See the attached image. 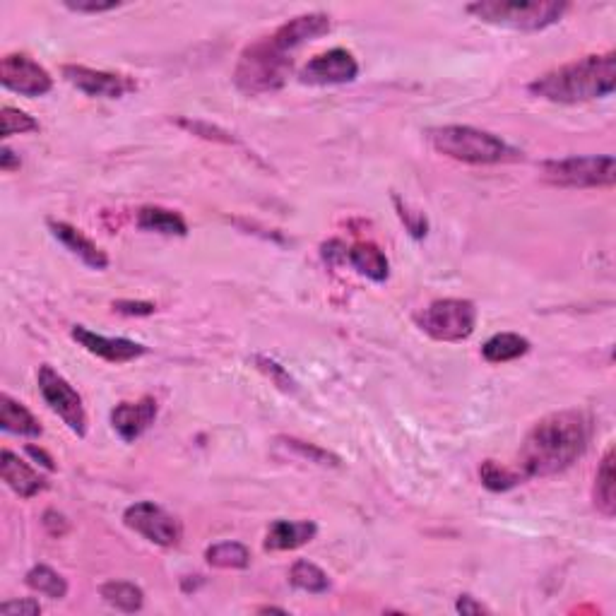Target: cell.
I'll list each match as a JSON object with an SVG mask.
<instances>
[{
    "mask_svg": "<svg viewBox=\"0 0 616 616\" xmlns=\"http://www.w3.org/2000/svg\"><path fill=\"white\" fill-rule=\"evenodd\" d=\"M592 438V419L580 410H561L542 417L527 431L518 450L523 479H542L566 472L585 455Z\"/></svg>",
    "mask_w": 616,
    "mask_h": 616,
    "instance_id": "obj_1",
    "label": "cell"
},
{
    "mask_svg": "<svg viewBox=\"0 0 616 616\" xmlns=\"http://www.w3.org/2000/svg\"><path fill=\"white\" fill-rule=\"evenodd\" d=\"M527 90L552 104H583L609 97L616 90V53H592L559 65L535 77Z\"/></svg>",
    "mask_w": 616,
    "mask_h": 616,
    "instance_id": "obj_2",
    "label": "cell"
},
{
    "mask_svg": "<svg viewBox=\"0 0 616 616\" xmlns=\"http://www.w3.org/2000/svg\"><path fill=\"white\" fill-rule=\"evenodd\" d=\"M431 147L443 157L455 159V162L477 164V167H487V164H506L520 159L515 147L501 140L499 135L489 133V130L475 126H438L426 130Z\"/></svg>",
    "mask_w": 616,
    "mask_h": 616,
    "instance_id": "obj_3",
    "label": "cell"
},
{
    "mask_svg": "<svg viewBox=\"0 0 616 616\" xmlns=\"http://www.w3.org/2000/svg\"><path fill=\"white\" fill-rule=\"evenodd\" d=\"M289 75H292V53L284 51L272 39V34H268L241 51L234 68V85L248 97H258V94L282 90Z\"/></svg>",
    "mask_w": 616,
    "mask_h": 616,
    "instance_id": "obj_4",
    "label": "cell"
},
{
    "mask_svg": "<svg viewBox=\"0 0 616 616\" xmlns=\"http://www.w3.org/2000/svg\"><path fill=\"white\" fill-rule=\"evenodd\" d=\"M467 13L479 22L496 27L539 32L556 25L568 10L564 0H477L467 5Z\"/></svg>",
    "mask_w": 616,
    "mask_h": 616,
    "instance_id": "obj_5",
    "label": "cell"
},
{
    "mask_svg": "<svg viewBox=\"0 0 616 616\" xmlns=\"http://www.w3.org/2000/svg\"><path fill=\"white\" fill-rule=\"evenodd\" d=\"M539 176L559 188H614L616 162L612 154L549 159L539 164Z\"/></svg>",
    "mask_w": 616,
    "mask_h": 616,
    "instance_id": "obj_6",
    "label": "cell"
},
{
    "mask_svg": "<svg viewBox=\"0 0 616 616\" xmlns=\"http://www.w3.org/2000/svg\"><path fill=\"white\" fill-rule=\"evenodd\" d=\"M479 311L470 299H438L414 316L419 328L438 342H462L477 328Z\"/></svg>",
    "mask_w": 616,
    "mask_h": 616,
    "instance_id": "obj_7",
    "label": "cell"
},
{
    "mask_svg": "<svg viewBox=\"0 0 616 616\" xmlns=\"http://www.w3.org/2000/svg\"><path fill=\"white\" fill-rule=\"evenodd\" d=\"M39 393L53 414L63 419V424L73 431L75 436L85 438L87 434V412L82 405L80 393L58 373L53 366L44 364L37 373Z\"/></svg>",
    "mask_w": 616,
    "mask_h": 616,
    "instance_id": "obj_8",
    "label": "cell"
},
{
    "mask_svg": "<svg viewBox=\"0 0 616 616\" xmlns=\"http://www.w3.org/2000/svg\"><path fill=\"white\" fill-rule=\"evenodd\" d=\"M123 523L157 547H176L183 537L179 520L152 501H138L128 506L123 513Z\"/></svg>",
    "mask_w": 616,
    "mask_h": 616,
    "instance_id": "obj_9",
    "label": "cell"
},
{
    "mask_svg": "<svg viewBox=\"0 0 616 616\" xmlns=\"http://www.w3.org/2000/svg\"><path fill=\"white\" fill-rule=\"evenodd\" d=\"M0 82L22 97H44L53 90V77L27 53H8L0 61Z\"/></svg>",
    "mask_w": 616,
    "mask_h": 616,
    "instance_id": "obj_10",
    "label": "cell"
},
{
    "mask_svg": "<svg viewBox=\"0 0 616 616\" xmlns=\"http://www.w3.org/2000/svg\"><path fill=\"white\" fill-rule=\"evenodd\" d=\"M63 77L87 97L99 99H121L126 94L138 90V82L133 77L109 70H94L87 65H63Z\"/></svg>",
    "mask_w": 616,
    "mask_h": 616,
    "instance_id": "obj_11",
    "label": "cell"
},
{
    "mask_svg": "<svg viewBox=\"0 0 616 616\" xmlns=\"http://www.w3.org/2000/svg\"><path fill=\"white\" fill-rule=\"evenodd\" d=\"M359 75V63L347 49H330L318 53L308 61L299 73V82L304 85H347Z\"/></svg>",
    "mask_w": 616,
    "mask_h": 616,
    "instance_id": "obj_12",
    "label": "cell"
},
{
    "mask_svg": "<svg viewBox=\"0 0 616 616\" xmlns=\"http://www.w3.org/2000/svg\"><path fill=\"white\" fill-rule=\"evenodd\" d=\"M70 335L82 349H87L94 357L109 361V364H126V361L140 359L142 354H147V347L140 345V342L128 340V337L99 335L85 328V325H73Z\"/></svg>",
    "mask_w": 616,
    "mask_h": 616,
    "instance_id": "obj_13",
    "label": "cell"
},
{
    "mask_svg": "<svg viewBox=\"0 0 616 616\" xmlns=\"http://www.w3.org/2000/svg\"><path fill=\"white\" fill-rule=\"evenodd\" d=\"M157 414L159 407L152 395H145V398L135 402H118L114 410H111V426L121 436V441L133 443L150 429Z\"/></svg>",
    "mask_w": 616,
    "mask_h": 616,
    "instance_id": "obj_14",
    "label": "cell"
},
{
    "mask_svg": "<svg viewBox=\"0 0 616 616\" xmlns=\"http://www.w3.org/2000/svg\"><path fill=\"white\" fill-rule=\"evenodd\" d=\"M0 477L20 499H34L41 491L49 489V479L39 475L32 465H27L20 455H15L8 448L0 455Z\"/></svg>",
    "mask_w": 616,
    "mask_h": 616,
    "instance_id": "obj_15",
    "label": "cell"
},
{
    "mask_svg": "<svg viewBox=\"0 0 616 616\" xmlns=\"http://www.w3.org/2000/svg\"><path fill=\"white\" fill-rule=\"evenodd\" d=\"M333 29V22L325 13H306L296 15L289 22H284L282 27H277L272 32V39L282 46L284 51H296L299 46H304L306 41H313L323 34H328Z\"/></svg>",
    "mask_w": 616,
    "mask_h": 616,
    "instance_id": "obj_16",
    "label": "cell"
},
{
    "mask_svg": "<svg viewBox=\"0 0 616 616\" xmlns=\"http://www.w3.org/2000/svg\"><path fill=\"white\" fill-rule=\"evenodd\" d=\"M49 229L51 234L56 236L70 253H73V256L80 258L85 265H90L92 270L109 268V256H106V251H102V248L94 244L85 231H80L68 222H58V219H49Z\"/></svg>",
    "mask_w": 616,
    "mask_h": 616,
    "instance_id": "obj_17",
    "label": "cell"
},
{
    "mask_svg": "<svg viewBox=\"0 0 616 616\" xmlns=\"http://www.w3.org/2000/svg\"><path fill=\"white\" fill-rule=\"evenodd\" d=\"M318 535V525L313 520H275L265 535L263 547L268 552H294L304 547Z\"/></svg>",
    "mask_w": 616,
    "mask_h": 616,
    "instance_id": "obj_18",
    "label": "cell"
},
{
    "mask_svg": "<svg viewBox=\"0 0 616 616\" xmlns=\"http://www.w3.org/2000/svg\"><path fill=\"white\" fill-rule=\"evenodd\" d=\"M342 263L352 265L359 275L369 277L373 282H385L390 277V263L385 253L371 241H357V244L345 246V258Z\"/></svg>",
    "mask_w": 616,
    "mask_h": 616,
    "instance_id": "obj_19",
    "label": "cell"
},
{
    "mask_svg": "<svg viewBox=\"0 0 616 616\" xmlns=\"http://www.w3.org/2000/svg\"><path fill=\"white\" fill-rule=\"evenodd\" d=\"M0 429H3L5 434L27 438H39L44 434L39 419L34 417L20 400L10 398L8 393L0 395Z\"/></svg>",
    "mask_w": 616,
    "mask_h": 616,
    "instance_id": "obj_20",
    "label": "cell"
},
{
    "mask_svg": "<svg viewBox=\"0 0 616 616\" xmlns=\"http://www.w3.org/2000/svg\"><path fill=\"white\" fill-rule=\"evenodd\" d=\"M592 503L604 518L616 515V472H614V448H607L597 467L595 484H592Z\"/></svg>",
    "mask_w": 616,
    "mask_h": 616,
    "instance_id": "obj_21",
    "label": "cell"
},
{
    "mask_svg": "<svg viewBox=\"0 0 616 616\" xmlns=\"http://www.w3.org/2000/svg\"><path fill=\"white\" fill-rule=\"evenodd\" d=\"M138 227L142 231H154V234H164V236H186L188 234V224L179 212L167 210V207L159 205H145L138 210Z\"/></svg>",
    "mask_w": 616,
    "mask_h": 616,
    "instance_id": "obj_22",
    "label": "cell"
},
{
    "mask_svg": "<svg viewBox=\"0 0 616 616\" xmlns=\"http://www.w3.org/2000/svg\"><path fill=\"white\" fill-rule=\"evenodd\" d=\"M530 352V340L518 333H499L489 337L482 347V357L489 364H506V361H515Z\"/></svg>",
    "mask_w": 616,
    "mask_h": 616,
    "instance_id": "obj_23",
    "label": "cell"
},
{
    "mask_svg": "<svg viewBox=\"0 0 616 616\" xmlns=\"http://www.w3.org/2000/svg\"><path fill=\"white\" fill-rule=\"evenodd\" d=\"M99 595L109 607L126 614L140 612L142 604H145V592H142L140 585L128 583V580H109L99 588Z\"/></svg>",
    "mask_w": 616,
    "mask_h": 616,
    "instance_id": "obj_24",
    "label": "cell"
},
{
    "mask_svg": "<svg viewBox=\"0 0 616 616\" xmlns=\"http://www.w3.org/2000/svg\"><path fill=\"white\" fill-rule=\"evenodd\" d=\"M289 583H292V588L308 592V595H323L330 590L328 573L308 559L294 561V566L289 568Z\"/></svg>",
    "mask_w": 616,
    "mask_h": 616,
    "instance_id": "obj_25",
    "label": "cell"
},
{
    "mask_svg": "<svg viewBox=\"0 0 616 616\" xmlns=\"http://www.w3.org/2000/svg\"><path fill=\"white\" fill-rule=\"evenodd\" d=\"M205 559L212 568H224V571H241L251 566V552L241 542L212 544L207 547Z\"/></svg>",
    "mask_w": 616,
    "mask_h": 616,
    "instance_id": "obj_26",
    "label": "cell"
},
{
    "mask_svg": "<svg viewBox=\"0 0 616 616\" xmlns=\"http://www.w3.org/2000/svg\"><path fill=\"white\" fill-rule=\"evenodd\" d=\"M25 583L29 590L39 592V595L49 597V600H63V597L68 595V583H65V578L46 564H37L29 568Z\"/></svg>",
    "mask_w": 616,
    "mask_h": 616,
    "instance_id": "obj_27",
    "label": "cell"
},
{
    "mask_svg": "<svg viewBox=\"0 0 616 616\" xmlns=\"http://www.w3.org/2000/svg\"><path fill=\"white\" fill-rule=\"evenodd\" d=\"M479 479H482L484 487L489 491H496V494H501V491H511L513 487L525 482L518 470L501 465V462L496 460H484L482 465H479Z\"/></svg>",
    "mask_w": 616,
    "mask_h": 616,
    "instance_id": "obj_28",
    "label": "cell"
},
{
    "mask_svg": "<svg viewBox=\"0 0 616 616\" xmlns=\"http://www.w3.org/2000/svg\"><path fill=\"white\" fill-rule=\"evenodd\" d=\"M277 441L284 443V446H287L289 450H294V453L301 455L304 460L316 462V465H323V467H340L342 465V460L337 458L335 453H330V450L316 446V443H306V441H301V438H294V436H280Z\"/></svg>",
    "mask_w": 616,
    "mask_h": 616,
    "instance_id": "obj_29",
    "label": "cell"
},
{
    "mask_svg": "<svg viewBox=\"0 0 616 616\" xmlns=\"http://www.w3.org/2000/svg\"><path fill=\"white\" fill-rule=\"evenodd\" d=\"M34 130H39V121H34L25 111L13 109V106L0 109V135H3V140L13 138V135L34 133Z\"/></svg>",
    "mask_w": 616,
    "mask_h": 616,
    "instance_id": "obj_30",
    "label": "cell"
},
{
    "mask_svg": "<svg viewBox=\"0 0 616 616\" xmlns=\"http://www.w3.org/2000/svg\"><path fill=\"white\" fill-rule=\"evenodd\" d=\"M393 200H395V207H398V215L402 219V224H405V227H407V231H410L414 239H424L426 229H429V222H426L424 212H412L410 207L400 203L398 195H395Z\"/></svg>",
    "mask_w": 616,
    "mask_h": 616,
    "instance_id": "obj_31",
    "label": "cell"
},
{
    "mask_svg": "<svg viewBox=\"0 0 616 616\" xmlns=\"http://www.w3.org/2000/svg\"><path fill=\"white\" fill-rule=\"evenodd\" d=\"M63 5L73 13L82 15H99V13H109V10L121 8L118 0H63Z\"/></svg>",
    "mask_w": 616,
    "mask_h": 616,
    "instance_id": "obj_32",
    "label": "cell"
},
{
    "mask_svg": "<svg viewBox=\"0 0 616 616\" xmlns=\"http://www.w3.org/2000/svg\"><path fill=\"white\" fill-rule=\"evenodd\" d=\"M176 123H179L181 128L191 130L193 135H200V138H205V140L234 142V138H231L227 130H219L217 126H210V123H205V121H191V118H179V121H176Z\"/></svg>",
    "mask_w": 616,
    "mask_h": 616,
    "instance_id": "obj_33",
    "label": "cell"
},
{
    "mask_svg": "<svg viewBox=\"0 0 616 616\" xmlns=\"http://www.w3.org/2000/svg\"><path fill=\"white\" fill-rule=\"evenodd\" d=\"M256 364H258V369L263 371L268 378H272V381H275V385H280L282 390H287V393H289V390L296 388L294 378L289 376V373L284 371L282 366L277 364V361H272L268 357H256Z\"/></svg>",
    "mask_w": 616,
    "mask_h": 616,
    "instance_id": "obj_34",
    "label": "cell"
},
{
    "mask_svg": "<svg viewBox=\"0 0 616 616\" xmlns=\"http://www.w3.org/2000/svg\"><path fill=\"white\" fill-rule=\"evenodd\" d=\"M0 614L5 616H37L41 614V604L32 597H25V600H13V602H3L0 604Z\"/></svg>",
    "mask_w": 616,
    "mask_h": 616,
    "instance_id": "obj_35",
    "label": "cell"
},
{
    "mask_svg": "<svg viewBox=\"0 0 616 616\" xmlns=\"http://www.w3.org/2000/svg\"><path fill=\"white\" fill-rule=\"evenodd\" d=\"M114 311L123 313V316H152L157 306L152 301H133V299H118L114 301Z\"/></svg>",
    "mask_w": 616,
    "mask_h": 616,
    "instance_id": "obj_36",
    "label": "cell"
},
{
    "mask_svg": "<svg viewBox=\"0 0 616 616\" xmlns=\"http://www.w3.org/2000/svg\"><path fill=\"white\" fill-rule=\"evenodd\" d=\"M41 523H44V530L49 532L51 537H63V535H68V530H70L68 518H65V515L58 513V511H46Z\"/></svg>",
    "mask_w": 616,
    "mask_h": 616,
    "instance_id": "obj_37",
    "label": "cell"
},
{
    "mask_svg": "<svg viewBox=\"0 0 616 616\" xmlns=\"http://www.w3.org/2000/svg\"><path fill=\"white\" fill-rule=\"evenodd\" d=\"M455 609H458V612H460L462 616L489 614V609L484 607L482 602H477L475 597H470V595H460V597H458V602H455Z\"/></svg>",
    "mask_w": 616,
    "mask_h": 616,
    "instance_id": "obj_38",
    "label": "cell"
},
{
    "mask_svg": "<svg viewBox=\"0 0 616 616\" xmlns=\"http://www.w3.org/2000/svg\"><path fill=\"white\" fill-rule=\"evenodd\" d=\"M20 154H15L10 147H3V152H0V169L5 171V174H10V171L20 169Z\"/></svg>",
    "mask_w": 616,
    "mask_h": 616,
    "instance_id": "obj_39",
    "label": "cell"
},
{
    "mask_svg": "<svg viewBox=\"0 0 616 616\" xmlns=\"http://www.w3.org/2000/svg\"><path fill=\"white\" fill-rule=\"evenodd\" d=\"M27 453L32 455L34 460H39L41 465L46 467V470H56V465H53V458L49 453H46V450H41V448H37V446H27Z\"/></svg>",
    "mask_w": 616,
    "mask_h": 616,
    "instance_id": "obj_40",
    "label": "cell"
},
{
    "mask_svg": "<svg viewBox=\"0 0 616 616\" xmlns=\"http://www.w3.org/2000/svg\"><path fill=\"white\" fill-rule=\"evenodd\" d=\"M258 612H280V614H287L284 609H277V607H260Z\"/></svg>",
    "mask_w": 616,
    "mask_h": 616,
    "instance_id": "obj_41",
    "label": "cell"
}]
</instances>
